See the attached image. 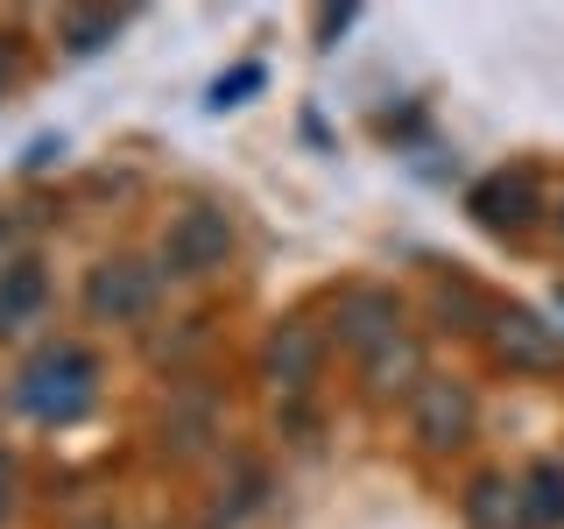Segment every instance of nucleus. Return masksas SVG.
I'll return each mask as SVG.
<instances>
[{"label": "nucleus", "mask_w": 564, "mask_h": 529, "mask_svg": "<svg viewBox=\"0 0 564 529\" xmlns=\"http://www.w3.org/2000/svg\"><path fill=\"white\" fill-rule=\"evenodd\" d=\"M543 205V184L536 170H494L487 184H473V219L494 226V234H508V226H529Z\"/></svg>", "instance_id": "nucleus-6"}, {"label": "nucleus", "mask_w": 564, "mask_h": 529, "mask_svg": "<svg viewBox=\"0 0 564 529\" xmlns=\"http://www.w3.org/2000/svg\"><path fill=\"white\" fill-rule=\"evenodd\" d=\"M466 522L473 529H529L522 481H508V473H480V481L466 487Z\"/></svg>", "instance_id": "nucleus-8"}, {"label": "nucleus", "mask_w": 564, "mask_h": 529, "mask_svg": "<svg viewBox=\"0 0 564 529\" xmlns=\"http://www.w3.org/2000/svg\"><path fill=\"white\" fill-rule=\"evenodd\" d=\"M226 255H234V219L219 205H191L170 219V234H163L170 276H212V269H226Z\"/></svg>", "instance_id": "nucleus-4"}, {"label": "nucleus", "mask_w": 564, "mask_h": 529, "mask_svg": "<svg viewBox=\"0 0 564 529\" xmlns=\"http://www.w3.org/2000/svg\"><path fill=\"white\" fill-rule=\"evenodd\" d=\"M78 529H120V522H113V516H85Z\"/></svg>", "instance_id": "nucleus-19"}, {"label": "nucleus", "mask_w": 564, "mask_h": 529, "mask_svg": "<svg viewBox=\"0 0 564 529\" xmlns=\"http://www.w3.org/2000/svg\"><path fill=\"white\" fill-rule=\"evenodd\" d=\"M317 353H325V339L304 325V317H290L282 332H269V346H261V367H269L275 381H290V388H304L317 375Z\"/></svg>", "instance_id": "nucleus-9"}, {"label": "nucleus", "mask_w": 564, "mask_h": 529, "mask_svg": "<svg viewBox=\"0 0 564 529\" xmlns=\"http://www.w3.org/2000/svg\"><path fill=\"white\" fill-rule=\"evenodd\" d=\"M487 346H494V360L516 367V375H557L564 367V339L522 304H494L487 311Z\"/></svg>", "instance_id": "nucleus-2"}, {"label": "nucleus", "mask_w": 564, "mask_h": 529, "mask_svg": "<svg viewBox=\"0 0 564 529\" xmlns=\"http://www.w3.org/2000/svg\"><path fill=\"white\" fill-rule=\"evenodd\" d=\"M57 35H64L70 57H93V50H106L120 35V14L113 8H64L57 14Z\"/></svg>", "instance_id": "nucleus-12"}, {"label": "nucleus", "mask_w": 564, "mask_h": 529, "mask_svg": "<svg viewBox=\"0 0 564 529\" xmlns=\"http://www.w3.org/2000/svg\"><path fill=\"white\" fill-rule=\"evenodd\" d=\"M416 381H423V353H416V339H410V332H395L388 346H375V353H367V396H375V402L402 396V388L416 396Z\"/></svg>", "instance_id": "nucleus-10"}, {"label": "nucleus", "mask_w": 564, "mask_h": 529, "mask_svg": "<svg viewBox=\"0 0 564 529\" xmlns=\"http://www.w3.org/2000/svg\"><path fill=\"white\" fill-rule=\"evenodd\" d=\"M8 78H14V50L0 43V85H8Z\"/></svg>", "instance_id": "nucleus-18"}, {"label": "nucleus", "mask_w": 564, "mask_h": 529, "mask_svg": "<svg viewBox=\"0 0 564 529\" xmlns=\"http://www.w3.org/2000/svg\"><path fill=\"white\" fill-rule=\"evenodd\" d=\"M261 85V64H240V71H226L219 85H212V106H240L247 93H254Z\"/></svg>", "instance_id": "nucleus-15"}, {"label": "nucleus", "mask_w": 564, "mask_h": 529, "mask_svg": "<svg viewBox=\"0 0 564 529\" xmlns=\"http://www.w3.org/2000/svg\"><path fill=\"white\" fill-rule=\"evenodd\" d=\"M0 240H8V219H0Z\"/></svg>", "instance_id": "nucleus-20"}, {"label": "nucleus", "mask_w": 564, "mask_h": 529, "mask_svg": "<svg viewBox=\"0 0 564 529\" xmlns=\"http://www.w3.org/2000/svg\"><path fill=\"white\" fill-rule=\"evenodd\" d=\"M43 296H50V276L35 269V261H14V269H0V332L35 325Z\"/></svg>", "instance_id": "nucleus-11"}, {"label": "nucleus", "mask_w": 564, "mask_h": 529, "mask_svg": "<svg viewBox=\"0 0 564 529\" xmlns=\"http://www.w3.org/2000/svg\"><path fill=\"white\" fill-rule=\"evenodd\" d=\"M8 508H14V458L0 452V516H8Z\"/></svg>", "instance_id": "nucleus-17"}, {"label": "nucleus", "mask_w": 564, "mask_h": 529, "mask_svg": "<svg viewBox=\"0 0 564 529\" xmlns=\"http://www.w3.org/2000/svg\"><path fill=\"white\" fill-rule=\"evenodd\" d=\"M155 304V269H141V261H99L93 282H85V311L99 317V325H134L141 311Z\"/></svg>", "instance_id": "nucleus-5"}, {"label": "nucleus", "mask_w": 564, "mask_h": 529, "mask_svg": "<svg viewBox=\"0 0 564 529\" xmlns=\"http://www.w3.org/2000/svg\"><path fill=\"white\" fill-rule=\"evenodd\" d=\"M522 501H529V522H564V466L557 458H536V466L522 473Z\"/></svg>", "instance_id": "nucleus-13"}, {"label": "nucleus", "mask_w": 564, "mask_h": 529, "mask_svg": "<svg viewBox=\"0 0 564 529\" xmlns=\"http://www.w3.org/2000/svg\"><path fill=\"white\" fill-rule=\"evenodd\" d=\"M254 501H261V466H240V481H234V501H219V508H212V516H205V529H234V522H240Z\"/></svg>", "instance_id": "nucleus-14"}, {"label": "nucleus", "mask_w": 564, "mask_h": 529, "mask_svg": "<svg viewBox=\"0 0 564 529\" xmlns=\"http://www.w3.org/2000/svg\"><path fill=\"white\" fill-rule=\"evenodd\" d=\"M14 396H22V410H29V417H43V423H70V417L93 410V396H99V360H93L85 346H43V353H35V360L22 367Z\"/></svg>", "instance_id": "nucleus-1"}, {"label": "nucleus", "mask_w": 564, "mask_h": 529, "mask_svg": "<svg viewBox=\"0 0 564 529\" xmlns=\"http://www.w3.org/2000/svg\"><path fill=\"white\" fill-rule=\"evenodd\" d=\"M402 332V304H395V290H375V282H360V290H346L339 296V339L352 353H375L388 346Z\"/></svg>", "instance_id": "nucleus-7"}, {"label": "nucleus", "mask_w": 564, "mask_h": 529, "mask_svg": "<svg viewBox=\"0 0 564 529\" xmlns=\"http://www.w3.org/2000/svg\"><path fill=\"white\" fill-rule=\"evenodd\" d=\"M410 431L423 452H458L473 438V388L452 375H423L410 396Z\"/></svg>", "instance_id": "nucleus-3"}, {"label": "nucleus", "mask_w": 564, "mask_h": 529, "mask_svg": "<svg viewBox=\"0 0 564 529\" xmlns=\"http://www.w3.org/2000/svg\"><path fill=\"white\" fill-rule=\"evenodd\" d=\"M352 22V8H325V14H317V35H325V43H332V35H339Z\"/></svg>", "instance_id": "nucleus-16"}]
</instances>
